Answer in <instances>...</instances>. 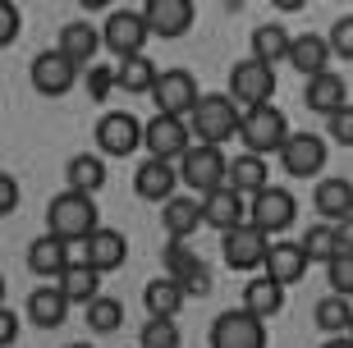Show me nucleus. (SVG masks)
Instances as JSON below:
<instances>
[{
  "label": "nucleus",
  "mask_w": 353,
  "mask_h": 348,
  "mask_svg": "<svg viewBox=\"0 0 353 348\" xmlns=\"http://www.w3.org/2000/svg\"><path fill=\"white\" fill-rule=\"evenodd\" d=\"M83 88H88L92 101H105V96H110V92L119 88V74H115L110 65H101V60H97V65H92L88 74H83Z\"/></svg>",
  "instance_id": "nucleus-38"
},
{
  "label": "nucleus",
  "mask_w": 353,
  "mask_h": 348,
  "mask_svg": "<svg viewBox=\"0 0 353 348\" xmlns=\"http://www.w3.org/2000/svg\"><path fill=\"white\" fill-rule=\"evenodd\" d=\"M326 280H330V294L353 298V252H340V257L326 266Z\"/></svg>",
  "instance_id": "nucleus-39"
},
{
  "label": "nucleus",
  "mask_w": 353,
  "mask_h": 348,
  "mask_svg": "<svg viewBox=\"0 0 353 348\" xmlns=\"http://www.w3.org/2000/svg\"><path fill=\"white\" fill-rule=\"evenodd\" d=\"M335 247H340V252H353V216L335 225Z\"/></svg>",
  "instance_id": "nucleus-46"
},
{
  "label": "nucleus",
  "mask_w": 353,
  "mask_h": 348,
  "mask_svg": "<svg viewBox=\"0 0 353 348\" xmlns=\"http://www.w3.org/2000/svg\"><path fill=\"white\" fill-rule=\"evenodd\" d=\"M174 183H179V170L170 161H157V156H147L143 165L133 170V193L143 197V202H170L174 197Z\"/></svg>",
  "instance_id": "nucleus-16"
},
{
  "label": "nucleus",
  "mask_w": 353,
  "mask_h": 348,
  "mask_svg": "<svg viewBox=\"0 0 353 348\" xmlns=\"http://www.w3.org/2000/svg\"><path fill=\"white\" fill-rule=\"evenodd\" d=\"M183 335H179V321L174 316H147L143 335H138V348H179Z\"/></svg>",
  "instance_id": "nucleus-37"
},
{
  "label": "nucleus",
  "mask_w": 353,
  "mask_h": 348,
  "mask_svg": "<svg viewBox=\"0 0 353 348\" xmlns=\"http://www.w3.org/2000/svg\"><path fill=\"white\" fill-rule=\"evenodd\" d=\"M179 179L188 183L193 193H202V197L221 193V188H230V156H225L221 147L193 142V147H188V156L179 161Z\"/></svg>",
  "instance_id": "nucleus-3"
},
{
  "label": "nucleus",
  "mask_w": 353,
  "mask_h": 348,
  "mask_svg": "<svg viewBox=\"0 0 353 348\" xmlns=\"http://www.w3.org/2000/svg\"><path fill=\"white\" fill-rule=\"evenodd\" d=\"M303 105L312 110V115H335V110H344L349 105V88H344V78L340 74H316V78H307V92H303Z\"/></svg>",
  "instance_id": "nucleus-22"
},
{
  "label": "nucleus",
  "mask_w": 353,
  "mask_h": 348,
  "mask_svg": "<svg viewBox=\"0 0 353 348\" xmlns=\"http://www.w3.org/2000/svg\"><path fill=\"white\" fill-rule=\"evenodd\" d=\"M271 165H266V156L257 152H239L234 161H230V188H234L239 197H257L271 188Z\"/></svg>",
  "instance_id": "nucleus-25"
},
{
  "label": "nucleus",
  "mask_w": 353,
  "mask_h": 348,
  "mask_svg": "<svg viewBox=\"0 0 353 348\" xmlns=\"http://www.w3.org/2000/svg\"><path fill=\"white\" fill-rule=\"evenodd\" d=\"M202 220H207L211 229H221V234L243 229V225H248V202H243L234 188H221V193L202 197Z\"/></svg>",
  "instance_id": "nucleus-20"
},
{
  "label": "nucleus",
  "mask_w": 353,
  "mask_h": 348,
  "mask_svg": "<svg viewBox=\"0 0 353 348\" xmlns=\"http://www.w3.org/2000/svg\"><path fill=\"white\" fill-rule=\"evenodd\" d=\"M262 275H271V280H280L289 289V284H299L303 275H307V257H303L299 243H285V238H275L271 252H266V266Z\"/></svg>",
  "instance_id": "nucleus-26"
},
{
  "label": "nucleus",
  "mask_w": 353,
  "mask_h": 348,
  "mask_svg": "<svg viewBox=\"0 0 353 348\" xmlns=\"http://www.w3.org/2000/svg\"><path fill=\"white\" fill-rule=\"evenodd\" d=\"M101 37H105V51L119 55V60H133V55H143L147 37H152V28H147V14L143 10H110L101 23Z\"/></svg>",
  "instance_id": "nucleus-5"
},
{
  "label": "nucleus",
  "mask_w": 353,
  "mask_h": 348,
  "mask_svg": "<svg viewBox=\"0 0 353 348\" xmlns=\"http://www.w3.org/2000/svg\"><path fill=\"white\" fill-rule=\"evenodd\" d=\"M321 348H353V335H326Z\"/></svg>",
  "instance_id": "nucleus-47"
},
{
  "label": "nucleus",
  "mask_w": 353,
  "mask_h": 348,
  "mask_svg": "<svg viewBox=\"0 0 353 348\" xmlns=\"http://www.w3.org/2000/svg\"><path fill=\"white\" fill-rule=\"evenodd\" d=\"M275 96V69L262 65V60H239L234 69H230V101L248 115V110H262V105H271Z\"/></svg>",
  "instance_id": "nucleus-4"
},
{
  "label": "nucleus",
  "mask_w": 353,
  "mask_h": 348,
  "mask_svg": "<svg viewBox=\"0 0 353 348\" xmlns=\"http://www.w3.org/2000/svg\"><path fill=\"white\" fill-rule=\"evenodd\" d=\"M14 207H19V183H14V174H0V211L10 216Z\"/></svg>",
  "instance_id": "nucleus-44"
},
{
  "label": "nucleus",
  "mask_w": 353,
  "mask_h": 348,
  "mask_svg": "<svg viewBox=\"0 0 353 348\" xmlns=\"http://www.w3.org/2000/svg\"><path fill=\"white\" fill-rule=\"evenodd\" d=\"M303 257L316 261V266H330V261L340 257V247H335V225H312V229L299 238Z\"/></svg>",
  "instance_id": "nucleus-36"
},
{
  "label": "nucleus",
  "mask_w": 353,
  "mask_h": 348,
  "mask_svg": "<svg viewBox=\"0 0 353 348\" xmlns=\"http://www.w3.org/2000/svg\"><path fill=\"white\" fill-rule=\"evenodd\" d=\"M55 284L65 289L69 303H83V307H88L92 298H101V271H92L88 261H74V266H69V271L60 275Z\"/></svg>",
  "instance_id": "nucleus-33"
},
{
  "label": "nucleus",
  "mask_w": 353,
  "mask_h": 348,
  "mask_svg": "<svg viewBox=\"0 0 353 348\" xmlns=\"http://www.w3.org/2000/svg\"><path fill=\"white\" fill-rule=\"evenodd\" d=\"M124 257H129V238H124L119 229H105V225L92 234L88 243H83V261H88L92 271H101V275L119 271V266H124Z\"/></svg>",
  "instance_id": "nucleus-18"
},
{
  "label": "nucleus",
  "mask_w": 353,
  "mask_h": 348,
  "mask_svg": "<svg viewBox=\"0 0 353 348\" xmlns=\"http://www.w3.org/2000/svg\"><path fill=\"white\" fill-rule=\"evenodd\" d=\"M183 284L179 280H170V275H157V280L143 289V307H147V316H174V311L183 307Z\"/></svg>",
  "instance_id": "nucleus-31"
},
{
  "label": "nucleus",
  "mask_w": 353,
  "mask_h": 348,
  "mask_svg": "<svg viewBox=\"0 0 353 348\" xmlns=\"http://www.w3.org/2000/svg\"><path fill=\"white\" fill-rule=\"evenodd\" d=\"M330 60H335V51H330V41L321 37V32H294V46H289V65L299 69L303 78L326 74Z\"/></svg>",
  "instance_id": "nucleus-21"
},
{
  "label": "nucleus",
  "mask_w": 353,
  "mask_h": 348,
  "mask_svg": "<svg viewBox=\"0 0 353 348\" xmlns=\"http://www.w3.org/2000/svg\"><path fill=\"white\" fill-rule=\"evenodd\" d=\"M294 220H299V202H294L289 188H266V193H257L248 202V225L262 229L266 238H280Z\"/></svg>",
  "instance_id": "nucleus-7"
},
{
  "label": "nucleus",
  "mask_w": 353,
  "mask_h": 348,
  "mask_svg": "<svg viewBox=\"0 0 353 348\" xmlns=\"http://www.w3.org/2000/svg\"><path fill=\"white\" fill-rule=\"evenodd\" d=\"M280 165L289 179H312L326 170V138L321 133H289V142L280 147Z\"/></svg>",
  "instance_id": "nucleus-14"
},
{
  "label": "nucleus",
  "mask_w": 353,
  "mask_h": 348,
  "mask_svg": "<svg viewBox=\"0 0 353 348\" xmlns=\"http://www.w3.org/2000/svg\"><path fill=\"white\" fill-rule=\"evenodd\" d=\"M97 229H101V220H97V202L88 193L65 188V193L51 197V207H46V234L65 238V243H88Z\"/></svg>",
  "instance_id": "nucleus-1"
},
{
  "label": "nucleus",
  "mask_w": 353,
  "mask_h": 348,
  "mask_svg": "<svg viewBox=\"0 0 353 348\" xmlns=\"http://www.w3.org/2000/svg\"><path fill=\"white\" fill-rule=\"evenodd\" d=\"M69 303L65 298V289L60 284H37L32 294H28V303H23V311H28V321L37 325V330H60L65 325V316H69Z\"/></svg>",
  "instance_id": "nucleus-17"
},
{
  "label": "nucleus",
  "mask_w": 353,
  "mask_h": 348,
  "mask_svg": "<svg viewBox=\"0 0 353 348\" xmlns=\"http://www.w3.org/2000/svg\"><path fill=\"white\" fill-rule=\"evenodd\" d=\"M179 284H183V294H188V298H207V294H211V271H207V261H197V266L183 275Z\"/></svg>",
  "instance_id": "nucleus-42"
},
{
  "label": "nucleus",
  "mask_w": 353,
  "mask_h": 348,
  "mask_svg": "<svg viewBox=\"0 0 353 348\" xmlns=\"http://www.w3.org/2000/svg\"><path fill=\"white\" fill-rule=\"evenodd\" d=\"M161 225L170 238H188L197 225H207L202 220V197H170L165 207H161Z\"/></svg>",
  "instance_id": "nucleus-30"
},
{
  "label": "nucleus",
  "mask_w": 353,
  "mask_h": 348,
  "mask_svg": "<svg viewBox=\"0 0 353 348\" xmlns=\"http://www.w3.org/2000/svg\"><path fill=\"white\" fill-rule=\"evenodd\" d=\"M115 74H119V92H133V96H152V92H157L161 69L152 65L147 55H133V60H119Z\"/></svg>",
  "instance_id": "nucleus-32"
},
{
  "label": "nucleus",
  "mask_w": 353,
  "mask_h": 348,
  "mask_svg": "<svg viewBox=\"0 0 353 348\" xmlns=\"http://www.w3.org/2000/svg\"><path fill=\"white\" fill-rule=\"evenodd\" d=\"M28 83H32L41 96H65V92H74V83H79V65H74L60 46H55V51H41V55H32V65H28Z\"/></svg>",
  "instance_id": "nucleus-11"
},
{
  "label": "nucleus",
  "mask_w": 353,
  "mask_h": 348,
  "mask_svg": "<svg viewBox=\"0 0 353 348\" xmlns=\"http://www.w3.org/2000/svg\"><path fill=\"white\" fill-rule=\"evenodd\" d=\"M193 129H188V119H174V115H152L147 119V133H143V147L157 161H183L188 156V147H193Z\"/></svg>",
  "instance_id": "nucleus-10"
},
{
  "label": "nucleus",
  "mask_w": 353,
  "mask_h": 348,
  "mask_svg": "<svg viewBox=\"0 0 353 348\" xmlns=\"http://www.w3.org/2000/svg\"><path fill=\"white\" fill-rule=\"evenodd\" d=\"M266 252H271V238H266L262 229H252V225H243V229H230L221 238V257L230 271H262L266 266Z\"/></svg>",
  "instance_id": "nucleus-13"
},
{
  "label": "nucleus",
  "mask_w": 353,
  "mask_h": 348,
  "mask_svg": "<svg viewBox=\"0 0 353 348\" xmlns=\"http://www.w3.org/2000/svg\"><path fill=\"white\" fill-rule=\"evenodd\" d=\"M74 261H69V243L65 238H55V234H41L28 243V271L41 275V280H60Z\"/></svg>",
  "instance_id": "nucleus-19"
},
{
  "label": "nucleus",
  "mask_w": 353,
  "mask_h": 348,
  "mask_svg": "<svg viewBox=\"0 0 353 348\" xmlns=\"http://www.w3.org/2000/svg\"><path fill=\"white\" fill-rule=\"evenodd\" d=\"M312 321H316V330H326V335H349V325H353L349 298L326 294V298H321V303L312 307Z\"/></svg>",
  "instance_id": "nucleus-34"
},
{
  "label": "nucleus",
  "mask_w": 353,
  "mask_h": 348,
  "mask_svg": "<svg viewBox=\"0 0 353 348\" xmlns=\"http://www.w3.org/2000/svg\"><path fill=\"white\" fill-rule=\"evenodd\" d=\"M152 101H157V115H174V119H188L202 101V88H197V78L188 69H165L157 78V92H152Z\"/></svg>",
  "instance_id": "nucleus-9"
},
{
  "label": "nucleus",
  "mask_w": 353,
  "mask_h": 348,
  "mask_svg": "<svg viewBox=\"0 0 353 348\" xmlns=\"http://www.w3.org/2000/svg\"><path fill=\"white\" fill-rule=\"evenodd\" d=\"M101 46H105V37L92 23H83V19H74V23L60 28V51H65L79 69H92V65H97V51H101Z\"/></svg>",
  "instance_id": "nucleus-23"
},
{
  "label": "nucleus",
  "mask_w": 353,
  "mask_h": 348,
  "mask_svg": "<svg viewBox=\"0 0 353 348\" xmlns=\"http://www.w3.org/2000/svg\"><path fill=\"white\" fill-rule=\"evenodd\" d=\"M326 41H330V51H335V60H353V14H340L330 23Z\"/></svg>",
  "instance_id": "nucleus-40"
},
{
  "label": "nucleus",
  "mask_w": 353,
  "mask_h": 348,
  "mask_svg": "<svg viewBox=\"0 0 353 348\" xmlns=\"http://www.w3.org/2000/svg\"><path fill=\"white\" fill-rule=\"evenodd\" d=\"M349 335H353V325H349Z\"/></svg>",
  "instance_id": "nucleus-49"
},
{
  "label": "nucleus",
  "mask_w": 353,
  "mask_h": 348,
  "mask_svg": "<svg viewBox=\"0 0 353 348\" xmlns=\"http://www.w3.org/2000/svg\"><path fill=\"white\" fill-rule=\"evenodd\" d=\"M211 348H266V321L262 316H252L248 307L243 311H221L216 321H211Z\"/></svg>",
  "instance_id": "nucleus-8"
},
{
  "label": "nucleus",
  "mask_w": 353,
  "mask_h": 348,
  "mask_svg": "<svg viewBox=\"0 0 353 348\" xmlns=\"http://www.w3.org/2000/svg\"><path fill=\"white\" fill-rule=\"evenodd\" d=\"M88 330L92 335H115L119 325H124V303L119 298H110V294H101V298H92L88 303Z\"/></svg>",
  "instance_id": "nucleus-35"
},
{
  "label": "nucleus",
  "mask_w": 353,
  "mask_h": 348,
  "mask_svg": "<svg viewBox=\"0 0 353 348\" xmlns=\"http://www.w3.org/2000/svg\"><path fill=\"white\" fill-rule=\"evenodd\" d=\"M143 14H147V28H152V37L174 41V37H183V32L193 28L197 5H193V0H147Z\"/></svg>",
  "instance_id": "nucleus-15"
},
{
  "label": "nucleus",
  "mask_w": 353,
  "mask_h": 348,
  "mask_svg": "<svg viewBox=\"0 0 353 348\" xmlns=\"http://www.w3.org/2000/svg\"><path fill=\"white\" fill-rule=\"evenodd\" d=\"M143 133H147V124H138L129 110H105L97 119V147H101V156H133L143 147Z\"/></svg>",
  "instance_id": "nucleus-12"
},
{
  "label": "nucleus",
  "mask_w": 353,
  "mask_h": 348,
  "mask_svg": "<svg viewBox=\"0 0 353 348\" xmlns=\"http://www.w3.org/2000/svg\"><path fill=\"white\" fill-rule=\"evenodd\" d=\"M312 207H316V216L321 220H330V225H340V220H349L353 216V183L349 179H321L312 188Z\"/></svg>",
  "instance_id": "nucleus-24"
},
{
  "label": "nucleus",
  "mask_w": 353,
  "mask_h": 348,
  "mask_svg": "<svg viewBox=\"0 0 353 348\" xmlns=\"http://www.w3.org/2000/svg\"><path fill=\"white\" fill-rule=\"evenodd\" d=\"M14 32H19V5H5L0 10V46H10Z\"/></svg>",
  "instance_id": "nucleus-43"
},
{
  "label": "nucleus",
  "mask_w": 353,
  "mask_h": 348,
  "mask_svg": "<svg viewBox=\"0 0 353 348\" xmlns=\"http://www.w3.org/2000/svg\"><path fill=\"white\" fill-rule=\"evenodd\" d=\"M326 133H330V142L353 147V105H344V110H335V115L326 119Z\"/></svg>",
  "instance_id": "nucleus-41"
},
{
  "label": "nucleus",
  "mask_w": 353,
  "mask_h": 348,
  "mask_svg": "<svg viewBox=\"0 0 353 348\" xmlns=\"http://www.w3.org/2000/svg\"><path fill=\"white\" fill-rule=\"evenodd\" d=\"M65 348H92V344H65Z\"/></svg>",
  "instance_id": "nucleus-48"
},
{
  "label": "nucleus",
  "mask_w": 353,
  "mask_h": 348,
  "mask_svg": "<svg viewBox=\"0 0 353 348\" xmlns=\"http://www.w3.org/2000/svg\"><path fill=\"white\" fill-rule=\"evenodd\" d=\"M289 119H285V110L280 105H262V110H248L243 115V129H239V138H243V147L248 152H257V156H280V147L289 142Z\"/></svg>",
  "instance_id": "nucleus-6"
},
{
  "label": "nucleus",
  "mask_w": 353,
  "mask_h": 348,
  "mask_svg": "<svg viewBox=\"0 0 353 348\" xmlns=\"http://www.w3.org/2000/svg\"><path fill=\"white\" fill-rule=\"evenodd\" d=\"M243 307H248L252 316H262V321L280 316V311H285V284L271 280V275H252L248 289H243Z\"/></svg>",
  "instance_id": "nucleus-27"
},
{
  "label": "nucleus",
  "mask_w": 353,
  "mask_h": 348,
  "mask_svg": "<svg viewBox=\"0 0 353 348\" xmlns=\"http://www.w3.org/2000/svg\"><path fill=\"white\" fill-rule=\"evenodd\" d=\"M188 129H193L197 142H207V147H225L230 138H239L243 129V110L230 101V92H211L197 101V110L188 115Z\"/></svg>",
  "instance_id": "nucleus-2"
},
{
  "label": "nucleus",
  "mask_w": 353,
  "mask_h": 348,
  "mask_svg": "<svg viewBox=\"0 0 353 348\" xmlns=\"http://www.w3.org/2000/svg\"><path fill=\"white\" fill-rule=\"evenodd\" d=\"M252 60H262V65H280V60H289V46H294V32H289L280 19L275 23H262V28H252Z\"/></svg>",
  "instance_id": "nucleus-28"
},
{
  "label": "nucleus",
  "mask_w": 353,
  "mask_h": 348,
  "mask_svg": "<svg viewBox=\"0 0 353 348\" xmlns=\"http://www.w3.org/2000/svg\"><path fill=\"white\" fill-rule=\"evenodd\" d=\"M65 179H69V188H74V193L97 197L105 188V156L101 152H79L65 165Z\"/></svg>",
  "instance_id": "nucleus-29"
},
{
  "label": "nucleus",
  "mask_w": 353,
  "mask_h": 348,
  "mask_svg": "<svg viewBox=\"0 0 353 348\" xmlns=\"http://www.w3.org/2000/svg\"><path fill=\"white\" fill-rule=\"evenodd\" d=\"M14 335H19V316H14L10 307H0V344L10 348V344H14Z\"/></svg>",
  "instance_id": "nucleus-45"
}]
</instances>
